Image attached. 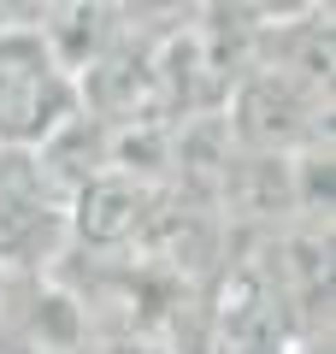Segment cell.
<instances>
[{
	"mask_svg": "<svg viewBox=\"0 0 336 354\" xmlns=\"http://www.w3.org/2000/svg\"><path fill=\"white\" fill-rule=\"evenodd\" d=\"M165 189L142 183L124 171H100L65 201V230H71V254H95V260H124L142 248L153 213H160Z\"/></svg>",
	"mask_w": 336,
	"mask_h": 354,
	"instance_id": "obj_4",
	"label": "cell"
},
{
	"mask_svg": "<svg viewBox=\"0 0 336 354\" xmlns=\"http://www.w3.org/2000/svg\"><path fill=\"white\" fill-rule=\"evenodd\" d=\"M71 254L65 195L36 153H0V278H48Z\"/></svg>",
	"mask_w": 336,
	"mask_h": 354,
	"instance_id": "obj_3",
	"label": "cell"
},
{
	"mask_svg": "<svg viewBox=\"0 0 336 354\" xmlns=\"http://www.w3.org/2000/svg\"><path fill=\"white\" fill-rule=\"evenodd\" d=\"M77 118V83L30 12H0V153H36Z\"/></svg>",
	"mask_w": 336,
	"mask_h": 354,
	"instance_id": "obj_1",
	"label": "cell"
},
{
	"mask_svg": "<svg viewBox=\"0 0 336 354\" xmlns=\"http://www.w3.org/2000/svg\"><path fill=\"white\" fill-rule=\"evenodd\" d=\"M224 130L236 153L295 160V153L330 142V88H312L272 65H248V77L224 101Z\"/></svg>",
	"mask_w": 336,
	"mask_h": 354,
	"instance_id": "obj_2",
	"label": "cell"
},
{
	"mask_svg": "<svg viewBox=\"0 0 336 354\" xmlns=\"http://www.w3.org/2000/svg\"><path fill=\"white\" fill-rule=\"evenodd\" d=\"M0 283H6V278H0Z\"/></svg>",
	"mask_w": 336,
	"mask_h": 354,
	"instance_id": "obj_5",
	"label": "cell"
}]
</instances>
